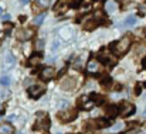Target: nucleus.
Segmentation results:
<instances>
[{
	"label": "nucleus",
	"instance_id": "b1692460",
	"mask_svg": "<svg viewBox=\"0 0 146 134\" xmlns=\"http://www.w3.org/2000/svg\"><path fill=\"white\" fill-rule=\"evenodd\" d=\"M37 4L43 9H47L50 6V0H37Z\"/></svg>",
	"mask_w": 146,
	"mask_h": 134
},
{
	"label": "nucleus",
	"instance_id": "0eeeda50",
	"mask_svg": "<svg viewBox=\"0 0 146 134\" xmlns=\"http://www.w3.org/2000/svg\"><path fill=\"white\" fill-rule=\"evenodd\" d=\"M16 35H17V40H20V41H27V40L31 38L33 31L29 30V28H20V30L16 33Z\"/></svg>",
	"mask_w": 146,
	"mask_h": 134
},
{
	"label": "nucleus",
	"instance_id": "7ed1b4c3",
	"mask_svg": "<svg viewBox=\"0 0 146 134\" xmlns=\"http://www.w3.org/2000/svg\"><path fill=\"white\" fill-rule=\"evenodd\" d=\"M77 119V110H67L65 112H60L58 113V120L61 123H70L72 120Z\"/></svg>",
	"mask_w": 146,
	"mask_h": 134
},
{
	"label": "nucleus",
	"instance_id": "bb28decb",
	"mask_svg": "<svg viewBox=\"0 0 146 134\" xmlns=\"http://www.w3.org/2000/svg\"><path fill=\"white\" fill-rule=\"evenodd\" d=\"M135 92H136L135 95H141V85H139V83L136 85V88H135Z\"/></svg>",
	"mask_w": 146,
	"mask_h": 134
},
{
	"label": "nucleus",
	"instance_id": "e433bc0d",
	"mask_svg": "<svg viewBox=\"0 0 146 134\" xmlns=\"http://www.w3.org/2000/svg\"><path fill=\"white\" fill-rule=\"evenodd\" d=\"M128 134H132V133H128Z\"/></svg>",
	"mask_w": 146,
	"mask_h": 134
},
{
	"label": "nucleus",
	"instance_id": "f8f14e48",
	"mask_svg": "<svg viewBox=\"0 0 146 134\" xmlns=\"http://www.w3.org/2000/svg\"><path fill=\"white\" fill-rule=\"evenodd\" d=\"M0 134H14V129L10 123H1L0 124Z\"/></svg>",
	"mask_w": 146,
	"mask_h": 134
},
{
	"label": "nucleus",
	"instance_id": "6ab92c4d",
	"mask_svg": "<svg viewBox=\"0 0 146 134\" xmlns=\"http://www.w3.org/2000/svg\"><path fill=\"white\" fill-rule=\"evenodd\" d=\"M14 64H16V59L13 58V55L11 54H7L6 55V59H4V66L6 68H13Z\"/></svg>",
	"mask_w": 146,
	"mask_h": 134
},
{
	"label": "nucleus",
	"instance_id": "412c9836",
	"mask_svg": "<svg viewBox=\"0 0 146 134\" xmlns=\"http://www.w3.org/2000/svg\"><path fill=\"white\" fill-rule=\"evenodd\" d=\"M95 124H97L98 129H108L109 127V122L106 119H98L95 122Z\"/></svg>",
	"mask_w": 146,
	"mask_h": 134
},
{
	"label": "nucleus",
	"instance_id": "f704fd0d",
	"mask_svg": "<svg viewBox=\"0 0 146 134\" xmlns=\"http://www.w3.org/2000/svg\"><path fill=\"white\" fill-rule=\"evenodd\" d=\"M143 33H145V34H146V30H143Z\"/></svg>",
	"mask_w": 146,
	"mask_h": 134
},
{
	"label": "nucleus",
	"instance_id": "4468645a",
	"mask_svg": "<svg viewBox=\"0 0 146 134\" xmlns=\"http://www.w3.org/2000/svg\"><path fill=\"white\" fill-rule=\"evenodd\" d=\"M98 59H99L101 62H104V64H111V65L115 64V61H111L112 56H111L108 52H101V54L98 55Z\"/></svg>",
	"mask_w": 146,
	"mask_h": 134
},
{
	"label": "nucleus",
	"instance_id": "c85d7f7f",
	"mask_svg": "<svg viewBox=\"0 0 146 134\" xmlns=\"http://www.w3.org/2000/svg\"><path fill=\"white\" fill-rule=\"evenodd\" d=\"M14 119H16L14 114H10V116H9V120H14Z\"/></svg>",
	"mask_w": 146,
	"mask_h": 134
},
{
	"label": "nucleus",
	"instance_id": "2eb2a0df",
	"mask_svg": "<svg viewBox=\"0 0 146 134\" xmlns=\"http://www.w3.org/2000/svg\"><path fill=\"white\" fill-rule=\"evenodd\" d=\"M90 100H91L94 104H101V103L105 102V97L101 96V95H98V93H91V95H90Z\"/></svg>",
	"mask_w": 146,
	"mask_h": 134
},
{
	"label": "nucleus",
	"instance_id": "1a4fd4ad",
	"mask_svg": "<svg viewBox=\"0 0 146 134\" xmlns=\"http://www.w3.org/2000/svg\"><path fill=\"white\" fill-rule=\"evenodd\" d=\"M105 113H106L111 119L116 117V116H118V113H119L118 104H109V106H106V107H105Z\"/></svg>",
	"mask_w": 146,
	"mask_h": 134
},
{
	"label": "nucleus",
	"instance_id": "f03ea898",
	"mask_svg": "<svg viewBox=\"0 0 146 134\" xmlns=\"http://www.w3.org/2000/svg\"><path fill=\"white\" fill-rule=\"evenodd\" d=\"M118 109H119L118 116H121V117H129V116L133 114L135 110H136V107H135L132 103H129V102H122L121 106H118Z\"/></svg>",
	"mask_w": 146,
	"mask_h": 134
},
{
	"label": "nucleus",
	"instance_id": "72a5a7b5",
	"mask_svg": "<svg viewBox=\"0 0 146 134\" xmlns=\"http://www.w3.org/2000/svg\"><path fill=\"white\" fill-rule=\"evenodd\" d=\"M143 66H145V68H146V59H145V62H143Z\"/></svg>",
	"mask_w": 146,
	"mask_h": 134
},
{
	"label": "nucleus",
	"instance_id": "473e14b6",
	"mask_svg": "<svg viewBox=\"0 0 146 134\" xmlns=\"http://www.w3.org/2000/svg\"><path fill=\"white\" fill-rule=\"evenodd\" d=\"M21 1H23V3H27V1H29V0H21Z\"/></svg>",
	"mask_w": 146,
	"mask_h": 134
},
{
	"label": "nucleus",
	"instance_id": "cd10ccee",
	"mask_svg": "<svg viewBox=\"0 0 146 134\" xmlns=\"http://www.w3.org/2000/svg\"><path fill=\"white\" fill-rule=\"evenodd\" d=\"M3 20H10V14H0Z\"/></svg>",
	"mask_w": 146,
	"mask_h": 134
},
{
	"label": "nucleus",
	"instance_id": "393cba45",
	"mask_svg": "<svg viewBox=\"0 0 146 134\" xmlns=\"http://www.w3.org/2000/svg\"><path fill=\"white\" fill-rule=\"evenodd\" d=\"M58 107L60 109H68V102L67 100H60L58 102Z\"/></svg>",
	"mask_w": 146,
	"mask_h": 134
},
{
	"label": "nucleus",
	"instance_id": "ddd939ff",
	"mask_svg": "<svg viewBox=\"0 0 146 134\" xmlns=\"http://www.w3.org/2000/svg\"><path fill=\"white\" fill-rule=\"evenodd\" d=\"M105 10H106V13H115V11L118 10L116 1H115V0H108V1L105 3Z\"/></svg>",
	"mask_w": 146,
	"mask_h": 134
},
{
	"label": "nucleus",
	"instance_id": "2f4dec72",
	"mask_svg": "<svg viewBox=\"0 0 146 134\" xmlns=\"http://www.w3.org/2000/svg\"><path fill=\"white\" fill-rule=\"evenodd\" d=\"M0 14H3V9L1 7H0Z\"/></svg>",
	"mask_w": 146,
	"mask_h": 134
},
{
	"label": "nucleus",
	"instance_id": "aec40b11",
	"mask_svg": "<svg viewBox=\"0 0 146 134\" xmlns=\"http://www.w3.org/2000/svg\"><path fill=\"white\" fill-rule=\"evenodd\" d=\"M41 59H43V55H41L40 52H37V54L31 55V58H30V64H31V65H38V64L41 62Z\"/></svg>",
	"mask_w": 146,
	"mask_h": 134
},
{
	"label": "nucleus",
	"instance_id": "a211bd4d",
	"mask_svg": "<svg viewBox=\"0 0 146 134\" xmlns=\"http://www.w3.org/2000/svg\"><path fill=\"white\" fill-rule=\"evenodd\" d=\"M135 23H136V17H135V16H129V17H126V18H125V21H123V23H121V26H119V27H123V28H125V27L133 26Z\"/></svg>",
	"mask_w": 146,
	"mask_h": 134
},
{
	"label": "nucleus",
	"instance_id": "9d476101",
	"mask_svg": "<svg viewBox=\"0 0 146 134\" xmlns=\"http://www.w3.org/2000/svg\"><path fill=\"white\" fill-rule=\"evenodd\" d=\"M60 37H62L64 40H70L71 37H74V28L72 27H65L60 30Z\"/></svg>",
	"mask_w": 146,
	"mask_h": 134
},
{
	"label": "nucleus",
	"instance_id": "20e7f679",
	"mask_svg": "<svg viewBox=\"0 0 146 134\" xmlns=\"http://www.w3.org/2000/svg\"><path fill=\"white\" fill-rule=\"evenodd\" d=\"M37 116H38V120L36 122V124H34V129L36 130H38V129H50V119L47 114H41V113H37Z\"/></svg>",
	"mask_w": 146,
	"mask_h": 134
},
{
	"label": "nucleus",
	"instance_id": "f257e3e1",
	"mask_svg": "<svg viewBox=\"0 0 146 134\" xmlns=\"http://www.w3.org/2000/svg\"><path fill=\"white\" fill-rule=\"evenodd\" d=\"M129 48H131V38H129V35H126V37H123V38H121V40H118V41L111 44L112 52L115 55H118V56L126 54L129 51Z\"/></svg>",
	"mask_w": 146,
	"mask_h": 134
},
{
	"label": "nucleus",
	"instance_id": "c9c22d12",
	"mask_svg": "<svg viewBox=\"0 0 146 134\" xmlns=\"http://www.w3.org/2000/svg\"><path fill=\"white\" fill-rule=\"evenodd\" d=\"M57 134H61V133H57Z\"/></svg>",
	"mask_w": 146,
	"mask_h": 134
},
{
	"label": "nucleus",
	"instance_id": "9b49d317",
	"mask_svg": "<svg viewBox=\"0 0 146 134\" xmlns=\"http://www.w3.org/2000/svg\"><path fill=\"white\" fill-rule=\"evenodd\" d=\"M67 7H68V0H58L55 7H54V10L57 13H65Z\"/></svg>",
	"mask_w": 146,
	"mask_h": 134
},
{
	"label": "nucleus",
	"instance_id": "a878e982",
	"mask_svg": "<svg viewBox=\"0 0 146 134\" xmlns=\"http://www.w3.org/2000/svg\"><path fill=\"white\" fill-rule=\"evenodd\" d=\"M57 49H58V41H55V43L52 44V48H51V51L54 52V51H57Z\"/></svg>",
	"mask_w": 146,
	"mask_h": 134
},
{
	"label": "nucleus",
	"instance_id": "f3484780",
	"mask_svg": "<svg viewBox=\"0 0 146 134\" xmlns=\"http://www.w3.org/2000/svg\"><path fill=\"white\" fill-rule=\"evenodd\" d=\"M98 26V21L95 18H91V20H88L87 23H85V26H84V28L87 30V31H92V30H95Z\"/></svg>",
	"mask_w": 146,
	"mask_h": 134
},
{
	"label": "nucleus",
	"instance_id": "423d86ee",
	"mask_svg": "<svg viewBox=\"0 0 146 134\" xmlns=\"http://www.w3.org/2000/svg\"><path fill=\"white\" fill-rule=\"evenodd\" d=\"M43 93H44V86L41 85H33L31 88H29V96L31 99H38Z\"/></svg>",
	"mask_w": 146,
	"mask_h": 134
},
{
	"label": "nucleus",
	"instance_id": "5701e85b",
	"mask_svg": "<svg viewBox=\"0 0 146 134\" xmlns=\"http://www.w3.org/2000/svg\"><path fill=\"white\" fill-rule=\"evenodd\" d=\"M0 85H3V86L10 85V76H7V75L1 76V78H0Z\"/></svg>",
	"mask_w": 146,
	"mask_h": 134
},
{
	"label": "nucleus",
	"instance_id": "39448f33",
	"mask_svg": "<svg viewBox=\"0 0 146 134\" xmlns=\"http://www.w3.org/2000/svg\"><path fill=\"white\" fill-rule=\"evenodd\" d=\"M75 88H77V78H74V76H68V78L62 79V82H61V89L74 90Z\"/></svg>",
	"mask_w": 146,
	"mask_h": 134
},
{
	"label": "nucleus",
	"instance_id": "4be33fe9",
	"mask_svg": "<svg viewBox=\"0 0 146 134\" xmlns=\"http://www.w3.org/2000/svg\"><path fill=\"white\" fill-rule=\"evenodd\" d=\"M44 18H46V14L43 13V14H38L36 18H34V24H37V26H40L43 21H44Z\"/></svg>",
	"mask_w": 146,
	"mask_h": 134
},
{
	"label": "nucleus",
	"instance_id": "7c9ffc66",
	"mask_svg": "<svg viewBox=\"0 0 146 134\" xmlns=\"http://www.w3.org/2000/svg\"><path fill=\"white\" fill-rule=\"evenodd\" d=\"M142 114H143V117H146V107L143 109V113H142Z\"/></svg>",
	"mask_w": 146,
	"mask_h": 134
},
{
	"label": "nucleus",
	"instance_id": "c756f323",
	"mask_svg": "<svg viewBox=\"0 0 146 134\" xmlns=\"http://www.w3.org/2000/svg\"><path fill=\"white\" fill-rule=\"evenodd\" d=\"M90 1H91V0H82V4L87 6V4H90Z\"/></svg>",
	"mask_w": 146,
	"mask_h": 134
},
{
	"label": "nucleus",
	"instance_id": "6e6552de",
	"mask_svg": "<svg viewBox=\"0 0 146 134\" xmlns=\"http://www.w3.org/2000/svg\"><path fill=\"white\" fill-rule=\"evenodd\" d=\"M54 75H55V71H54V68L47 66V68H44V69L41 71V74H40V78H41V81H50V79H52V78H54Z\"/></svg>",
	"mask_w": 146,
	"mask_h": 134
},
{
	"label": "nucleus",
	"instance_id": "dca6fc26",
	"mask_svg": "<svg viewBox=\"0 0 146 134\" xmlns=\"http://www.w3.org/2000/svg\"><path fill=\"white\" fill-rule=\"evenodd\" d=\"M87 71H90V72H97V71H99V62L95 61V59H91L88 62V65H87Z\"/></svg>",
	"mask_w": 146,
	"mask_h": 134
}]
</instances>
